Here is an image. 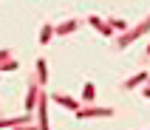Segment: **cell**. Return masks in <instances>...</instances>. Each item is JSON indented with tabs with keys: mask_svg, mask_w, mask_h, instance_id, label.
Here are the masks:
<instances>
[{
	"mask_svg": "<svg viewBox=\"0 0 150 130\" xmlns=\"http://www.w3.org/2000/svg\"><path fill=\"white\" fill-rule=\"evenodd\" d=\"M147 31H150V17H144L136 28H127L125 34H119V37H116V48H127L130 42H136L142 34H147Z\"/></svg>",
	"mask_w": 150,
	"mask_h": 130,
	"instance_id": "cell-1",
	"label": "cell"
},
{
	"mask_svg": "<svg viewBox=\"0 0 150 130\" xmlns=\"http://www.w3.org/2000/svg\"><path fill=\"white\" fill-rule=\"evenodd\" d=\"M113 116V107H79L76 110V119H110Z\"/></svg>",
	"mask_w": 150,
	"mask_h": 130,
	"instance_id": "cell-2",
	"label": "cell"
},
{
	"mask_svg": "<svg viewBox=\"0 0 150 130\" xmlns=\"http://www.w3.org/2000/svg\"><path fill=\"white\" fill-rule=\"evenodd\" d=\"M37 116H40V119H37V127L48 130L51 127V124H48V96H45L42 90H40V99H37Z\"/></svg>",
	"mask_w": 150,
	"mask_h": 130,
	"instance_id": "cell-3",
	"label": "cell"
},
{
	"mask_svg": "<svg viewBox=\"0 0 150 130\" xmlns=\"http://www.w3.org/2000/svg\"><path fill=\"white\" fill-rule=\"evenodd\" d=\"M51 99H54L59 107H65V110H74V113L79 110V102H76V99H71V96H65V93H54Z\"/></svg>",
	"mask_w": 150,
	"mask_h": 130,
	"instance_id": "cell-4",
	"label": "cell"
},
{
	"mask_svg": "<svg viewBox=\"0 0 150 130\" xmlns=\"http://www.w3.org/2000/svg\"><path fill=\"white\" fill-rule=\"evenodd\" d=\"M76 28H79V20H68V23H59V25H54V34L65 37V34H74Z\"/></svg>",
	"mask_w": 150,
	"mask_h": 130,
	"instance_id": "cell-5",
	"label": "cell"
},
{
	"mask_svg": "<svg viewBox=\"0 0 150 130\" xmlns=\"http://www.w3.org/2000/svg\"><path fill=\"white\" fill-rule=\"evenodd\" d=\"M88 23H91V25H93V28H96L99 34H105V37H110V34H113V25H110V23H105L102 17H91Z\"/></svg>",
	"mask_w": 150,
	"mask_h": 130,
	"instance_id": "cell-6",
	"label": "cell"
},
{
	"mask_svg": "<svg viewBox=\"0 0 150 130\" xmlns=\"http://www.w3.org/2000/svg\"><path fill=\"white\" fill-rule=\"evenodd\" d=\"M31 122V116L25 113V116H17V119H0V130L3 127H20V124H28Z\"/></svg>",
	"mask_w": 150,
	"mask_h": 130,
	"instance_id": "cell-7",
	"label": "cell"
},
{
	"mask_svg": "<svg viewBox=\"0 0 150 130\" xmlns=\"http://www.w3.org/2000/svg\"><path fill=\"white\" fill-rule=\"evenodd\" d=\"M147 79H150L147 73H144V71H139V73H136V76H133V79H127L125 85H122V88H125V90H133L136 85H144V82H147Z\"/></svg>",
	"mask_w": 150,
	"mask_h": 130,
	"instance_id": "cell-8",
	"label": "cell"
},
{
	"mask_svg": "<svg viewBox=\"0 0 150 130\" xmlns=\"http://www.w3.org/2000/svg\"><path fill=\"white\" fill-rule=\"evenodd\" d=\"M37 82L40 85L48 82V65H45V59H37Z\"/></svg>",
	"mask_w": 150,
	"mask_h": 130,
	"instance_id": "cell-9",
	"label": "cell"
},
{
	"mask_svg": "<svg viewBox=\"0 0 150 130\" xmlns=\"http://www.w3.org/2000/svg\"><path fill=\"white\" fill-rule=\"evenodd\" d=\"M51 37H54V25L45 23V25L40 28V37H37V40H40V45H45V42H51Z\"/></svg>",
	"mask_w": 150,
	"mask_h": 130,
	"instance_id": "cell-10",
	"label": "cell"
},
{
	"mask_svg": "<svg viewBox=\"0 0 150 130\" xmlns=\"http://www.w3.org/2000/svg\"><path fill=\"white\" fill-rule=\"evenodd\" d=\"M93 99H96V88L91 82H85L82 85V102H93Z\"/></svg>",
	"mask_w": 150,
	"mask_h": 130,
	"instance_id": "cell-11",
	"label": "cell"
},
{
	"mask_svg": "<svg viewBox=\"0 0 150 130\" xmlns=\"http://www.w3.org/2000/svg\"><path fill=\"white\" fill-rule=\"evenodd\" d=\"M17 68H20V62H17V59H3V62H0V73H6V71H17Z\"/></svg>",
	"mask_w": 150,
	"mask_h": 130,
	"instance_id": "cell-12",
	"label": "cell"
},
{
	"mask_svg": "<svg viewBox=\"0 0 150 130\" xmlns=\"http://www.w3.org/2000/svg\"><path fill=\"white\" fill-rule=\"evenodd\" d=\"M110 25H113V31H127V23H125V20H110Z\"/></svg>",
	"mask_w": 150,
	"mask_h": 130,
	"instance_id": "cell-13",
	"label": "cell"
},
{
	"mask_svg": "<svg viewBox=\"0 0 150 130\" xmlns=\"http://www.w3.org/2000/svg\"><path fill=\"white\" fill-rule=\"evenodd\" d=\"M8 57H11V51H8V48H0V62H3V59H8Z\"/></svg>",
	"mask_w": 150,
	"mask_h": 130,
	"instance_id": "cell-14",
	"label": "cell"
},
{
	"mask_svg": "<svg viewBox=\"0 0 150 130\" xmlns=\"http://www.w3.org/2000/svg\"><path fill=\"white\" fill-rule=\"evenodd\" d=\"M144 96L150 99V85H147V82H144Z\"/></svg>",
	"mask_w": 150,
	"mask_h": 130,
	"instance_id": "cell-15",
	"label": "cell"
},
{
	"mask_svg": "<svg viewBox=\"0 0 150 130\" xmlns=\"http://www.w3.org/2000/svg\"><path fill=\"white\" fill-rule=\"evenodd\" d=\"M147 54H150V45H147Z\"/></svg>",
	"mask_w": 150,
	"mask_h": 130,
	"instance_id": "cell-16",
	"label": "cell"
}]
</instances>
